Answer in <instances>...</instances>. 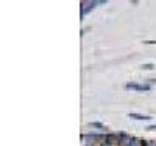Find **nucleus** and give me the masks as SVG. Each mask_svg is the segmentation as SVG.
<instances>
[{
	"instance_id": "obj_1",
	"label": "nucleus",
	"mask_w": 156,
	"mask_h": 146,
	"mask_svg": "<svg viewBox=\"0 0 156 146\" xmlns=\"http://www.w3.org/2000/svg\"><path fill=\"white\" fill-rule=\"evenodd\" d=\"M101 3H105V2H83L81 3V6H83L81 8V16H86L95 5H101Z\"/></svg>"
},
{
	"instance_id": "obj_2",
	"label": "nucleus",
	"mask_w": 156,
	"mask_h": 146,
	"mask_svg": "<svg viewBox=\"0 0 156 146\" xmlns=\"http://www.w3.org/2000/svg\"><path fill=\"white\" fill-rule=\"evenodd\" d=\"M126 89H134V90H140V92H144V90H150V86H148V84H136V83H128V84H126Z\"/></svg>"
},
{
	"instance_id": "obj_3",
	"label": "nucleus",
	"mask_w": 156,
	"mask_h": 146,
	"mask_svg": "<svg viewBox=\"0 0 156 146\" xmlns=\"http://www.w3.org/2000/svg\"><path fill=\"white\" fill-rule=\"evenodd\" d=\"M83 140L87 141V143H86L87 146H90V144H94V141L100 140V137H98V135H83Z\"/></svg>"
},
{
	"instance_id": "obj_4",
	"label": "nucleus",
	"mask_w": 156,
	"mask_h": 146,
	"mask_svg": "<svg viewBox=\"0 0 156 146\" xmlns=\"http://www.w3.org/2000/svg\"><path fill=\"white\" fill-rule=\"evenodd\" d=\"M129 118H136V120H150L148 115H140V114H129Z\"/></svg>"
},
{
	"instance_id": "obj_5",
	"label": "nucleus",
	"mask_w": 156,
	"mask_h": 146,
	"mask_svg": "<svg viewBox=\"0 0 156 146\" xmlns=\"http://www.w3.org/2000/svg\"><path fill=\"white\" fill-rule=\"evenodd\" d=\"M153 67H154L153 64H144V65H142V69H145V70H151Z\"/></svg>"
},
{
	"instance_id": "obj_6",
	"label": "nucleus",
	"mask_w": 156,
	"mask_h": 146,
	"mask_svg": "<svg viewBox=\"0 0 156 146\" xmlns=\"http://www.w3.org/2000/svg\"><path fill=\"white\" fill-rule=\"evenodd\" d=\"M129 146H137V140L136 138H131V140H129Z\"/></svg>"
},
{
	"instance_id": "obj_7",
	"label": "nucleus",
	"mask_w": 156,
	"mask_h": 146,
	"mask_svg": "<svg viewBox=\"0 0 156 146\" xmlns=\"http://www.w3.org/2000/svg\"><path fill=\"white\" fill-rule=\"evenodd\" d=\"M153 129H156V124H154V126H150V127H148V131H153Z\"/></svg>"
}]
</instances>
